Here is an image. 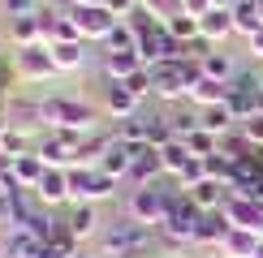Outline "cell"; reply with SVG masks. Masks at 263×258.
I'll use <instances>...</instances> for the list:
<instances>
[{
    "instance_id": "6da1fadb",
    "label": "cell",
    "mask_w": 263,
    "mask_h": 258,
    "mask_svg": "<svg viewBox=\"0 0 263 258\" xmlns=\"http://www.w3.org/2000/svg\"><path fill=\"white\" fill-rule=\"evenodd\" d=\"M39 112H43V125L57 129V134H73V138H86L100 129V103H86V99H73V95H43L39 99Z\"/></svg>"
},
{
    "instance_id": "7a4b0ae2",
    "label": "cell",
    "mask_w": 263,
    "mask_h": 258,
    "mask_svg": "<svg viewBox=\"0 0 263 258\" xmlns=\"http://www.w3.org/2000/svg\"><path fill=\"white\" fill-rule=\"evenodd\" d=\"M151 236H156V228H147V224L121 215V220H112V228L100 232V254H104V258H134V254H147Z\"/></svg>"
},
{
    "instance_id": "3957f363",
    "label": "cell",
    "mask_w": 263,
    "mask_h": 258,
    "mask_svg": "<svg viewBox=\"0 0 263 258\" xmlns=\"http://www.w3.org/2000/svg\"><path fill=\"white\" fill-rule=\"evenodd\" d=\"M125 215L160 232L164 220H168V189L164 185H134L125 193Z\"/></svg>"
},
{
    "instance_id": "277c9868",
    "label": "cell",
    "mask_w": 263,
    "mask_h": 258,
    "mask_svg": "<svg viewBox=\"0 0 263 258\" xmlns=\"http://www.w3.org/2000/svg\"><path fill=\"white\" fill-rule=\"evenodd\" d=\"M117 193H121V181H112L108 172H100V168H69V202H95V207H104Z\"/></svg>"
},
{
    "instance_id": "5b68a950",
    "label": "cell",
    "mask_w": 263,
    "mask_h": 258,
    "mask_svg": "<svg viewBox=\"0 0 263 258\" xmlns=\"http://www.w3.org/2000/svg\"><path fill=\"white\" fill-rule=\"evenodd\" d=\"M9 73H13V82H22V86H39V82H48L52 73H57V60H52L48 43L17 48V52H13V64H9Z\"/></svg>"
},
{
    "instance_id": "8992f818",
    "label": "cell",
    "mask_w": 263,
    "mask_h": 258,
    "mask_svg": "<svg viewBox=\"0 0 263 258\" xmlns=\"http://www.w3.org/2000/svg\"><path fill=\"white\" fill-rule=\"evenodd\" d=\"M73 13V22H78V30H82V39L86 43H108V35L117 30V17L108 5H65Z\"/></svg>"
},
{
    "instance_id": "52a82bcc",
    "label": "cell",
    "mask_w": 263,
    "mask_h": 258,
    "mask_svg": "<svg viewBox=\"0 0 263 258\" xmlns=\"http://www.w3.org/2000/svg\"><path fill=\"white\" fill-rule=\"evenodd\" d=\"M35 155H39L48 168H65V172H69V168H78V138L48 129V134L35 138Z\"/></svg>"
},
{
    "instance_id": "ba28073f",
    "label": "cell",
    "mask_w": 263,
    "mask_h": 258,
    "mask_svg": "<svg viewBox=\"0 0 263 258\" xmlns=\"http://www.w3.org/2000/svg\"><path fill=\"white\" fill-rule=\"evenodd\" d=\"M142 103L134 91H129L125 82H104V95H100V112L112 116V121H134V116H142Z\"/></svg>"
},
{
    "instance_id": "9c48e42d",
    "label": "cell",
    "mask_w": 263,
    "mask_h": 258,
    "mask_svg": "<svg viewBox=\"0 0 263 258\" xmlns=\"http://www.w3.org/2000/svg\"><path fill=\"white\" fill-rule=\"evenodd\" d=\"M151 73V99H160V103H181V99H190V91H185V82H181V73L173 69V64H156V69H147Z\"/></svg>"
},
{
    "instance_id": "30bf717a",
    "label": "cell",
    "mask_w": 263,
    "mask_h": 258,
    "mask_svg": "<svg viewBox=\"0 0 263 258\" xmlns=\"http://www.w3.org/2000/svg\"><path fill=\"white\" fill-rule=\"evenodd\" d=\"M160 177H168L164 172V155L156 146H142V150H134V164H129V177H125V185L134 189V185H156Z\"/></svg>"
},
{
    "instance_id": "8fae6325",
    "label": "cell",
    "mask_w": 263,
    "mask_h": 258,
    "mask_svg": "<svg viewBox=\"0 0 263 258\" xmlns=\"http://www.w3.org/2000/svg\"><path fill=\"white\" fill-rule=\"evenodd\" d=\"M65 228H69L73 241H91L100 236V207L95 202H69V215H65Z\"/></svg>"
},
{
    "instance_id": "7c38bea8",
    "label": "cell",
    "mask_w": 263,
    "mask_h": 258,
    "mask_svg": "<svg viewBox=\"0 0 263 258\" xmlns=\"http://www.w3.org/2000/svg\"><path fill=\"white\" fill-rule=\"evenodd\" d=\"M39 22H43V43H73V39H82V30H78V22H73L69 9H43Z\"/></svg>"
},
{
    "instance_id": "4fadbf2b",
    "label": "cell",
    "mask_w": 263,
    "mask_h": 258,
    "mask_svg": "<svg viewBox=\"0 0 263 258\" xmlns=\"http://www.w3.org/2000/svg\"><path fill=\"white\" fill-rule=\"evenodd\" d=\"M52 60H57V73H78L86 69V60H91V43L86 39H73V43H48Z\"/></svg>"
},
{
    "instance_id": "5bb4252c",
    "label": "cell",
    "mask_w": 263,
    "mask_h": 258,
    "mask_svg": "<svg viewBox=\"0 0 263 258\" xmlns=\"http://www.w3.org/2000/svg\"><path fill=\"white\" fill-rule=\"evenodd\" d=\"M229 232H233V224H229L224 207H220V211H203V220H199V236H194V245H203V250H220Z\"/></svg>"
},
{
    "instance_id": "9a60e30c",
    "label": "cell",
    "mask_w": 263,
    "mask_h": 258,
    "mask_svg": "<svg viewBox=\"0 0 263 258\" xmlns=\"http://www.w3.org/2000/svg\"><path fill=\"white\" fill-rule=\"evenodd\" d=\"M224 215L233 228H246V232H263V207H255L250 198H242V193H233V198L224 202Z\"/></svg>"
},
{
    "instance_id": "2e32d148",
    "label": "cell",
    "mask_w": 263,
    "mask_h": 258,
    "mask_svg": "<svg viewBox=\"0 0 263 258\" xmlns=\"http://www.w3.org/2000/svg\"><path fill=\"white\" fill-rule=\"evenodd\" d=\"M199 35L212 43V48H220L224 39H233L237 35V26H233V13H229V5H220V9H212L207 17H199Z\"/></svg>"
},
{
    "instance_id": "e0dca14e",
    "label": "cell",
    "mask_w": 263,
    "mask_h": 258,
    "mask_svg": "<svg viewBox=\"0 0 263 258\" xmlns=\"http://www.w3.org/2000/svg\"><path fill=\"white\" fill-rule=\"evenodd\" d=\"M35 198L43 202V207H65V202H69V172L65 168H48L43 181H39V189H35Z\"/></svg>"
},
{
    "instance_id": "ac0fdd59",
    "label": "cell",
    "mask_w": 263,
    "mask_h": 258,
    "mask_svg": "<svg viewBox=\"0 0 263 258\" xmlns=\"http://www.w3.org/2000/svg\"><path fill=\"white\" fill-rule=\"evenodd\" d=\"M43 172H48V164L30 150V155H17V159H9V177H13V185L17 189H39V181H43Z\"/></svg>"
},
{
    "instance_id": "d6986e66",
    "label": "cell",
    "mask_w": 263,
    "mask_h": 258,
    "mask_svg": "<svg viewBox=\"0 0 263 258\" xmlns=\"http://www.w3.org/2000/svg\"><path fill=\"white\" fill-rule=\"evenodd\" d=\"M185 193H190V202H194V207H199V211H220L224 202L233 198V189H229L224 181H216V177L199 181V185H194V189H185Z\"/></svg>"
},
{
    "instance_id": "ffe728a7",
    "label": "cell",
    "mask_w": 263,
    "mask_h": 258,
    "mask_svg": "<svg viewBox=\"0 0 263 258\" xmlns=\"http://www.w3.org/2000/svg\"><path fill=\"white\" fill-rule=\"evenodd\" d=\"M112 142H117V134H104V129H95V134L78 138V168H100L104 155L112 150Z\"/></svg>"
},
{
    "instance_id": "44dd1931",
    "label": "cell",
    "mask_w": 263,
    "mask_h": 258,
    "mask_svg": "<svg viewBox=\"0 0 263 258\" xmlns=\"http://www.w3.org/2000/svg\"><path fill=\"white\" fill-rule=\"evenodd\" d=\"M104 82H129L134 73H142L138 52H104Z\"/></svg>"
},
{
    "instance_id": "7402d4cb",
    "label": "cell",
    "mask_w": 263,
    "mask_h": 258,
    "mask_svg": "<svg viewBox=\"0 0 263 258\" xmlns=\"http://www.w3.org/2000/svg\"><path fill=\"white\" fill-rule=\"evenodd\" d=\"M199 125L207 134H216V138H229L237 129V116H233L229 103H212V107H199Z\"/></svg>"
},
{
    "instance_id": "603a6c76",
    "label": "cell",
    "mask_w": 263,
    "mask_h": 258,
    "mask_svg": "<svg viewBox=\"0 0 263 258\" xmlns=\"http://www.w3.org/2000/svg\"><path fill=\"white\" fill-rule=\"evenodd\" d=\"M43 13V9H39ZM39 13L30 17H9V39H13V48H35V43H43V22Z\"/></svg>"
},
{
    "instance_id": "cb8c5ba5",
    "label": "cell",
    "mask_w": 263,
    "mask_h": 258,
    "mask_svg": "<svg viewBox=\"0 0 263 258\" xmlns=\"http://www.w3.org/2000/svg\"><path fill=\"white\" fill-rule=\"evenodd\" d=\"M259 245H263V232H246V228H233V232L224 236L220 254H224V258H255V254H259Z\"/></svg>"
},
{
    "instance_id": "d4e9b609",
    "label": "cell",
    "mask_w": 263,
    "mask_h": 258,
    "mask_svg": "<svg viewBox=\"0 0 263 258\" xmlns=\"http://www.w3.org/2000/svg\"><path fill=\"white\" fill-rule=\"evenodd\" d=\"M229 13H233V26H237V35H242V39H250L255 30H263L259 0H229Z\"/></svg>"
},
{
    "instance_id": "484cf974",
    "label": "cell",
    "mask_w": 263,
    "mask_h": 258,
    "mask_svg": "<svg viewBox=\"0 0 263 258\" xmlns=\"http://www.w3.org/2000/svg\"><path fill=\"white\" fill-rule=\"evenodd\" d=\"M190 103H194V107H212V103H229V82L203 78L199 86H190Z\"/></svg>"
},
{
    "instance_id": "4316f807",
    "label": "cell",
    "mask_w": 263,
    "mask_h": 258,
    "mask_svg": "<svg viewBox=\"0 0 263 258\" xmlns=\"http://www.w3.org/2000/svg\"><path fill=\"white\" fill-rule=\"evenodd\" d=\"M5 258H43V241H35L30 232H5Z\"/></svg>"
},
{
    "instance_id": "83f0119b",
    "label": "cell",
    "mask_w": 263,
    "mask_h": 258,
    "mask_svg": "<svg viewBox=\"0 0 263 258\" xmlns=\"http://www.w3.org/2000/svg\"><path fill=\"white\" fill-rule=\"evenodd\" d=\"M129 164H134V150H129V146H121V142H112V150L104 155L100 172H108L112 181H121V185H125V177H129Z\"/></svg>"
},
{
    "instance_id": "f1b7e54d",
    "label": "cell",
    "mask_w": 263,
    "mask_h": 258,
    "mask_svg": "<svg viewBox=\"0 0 263 258\" xmlns=\"http://www.w3.org/2000/svg\"><path fill=\"white\" fill-rule=\"evenodd\" d=\"M199 60H203V73H207V78H216V82H233V78H237L233 60H229V56H224L220 48H207V52H203Z\"/></svg>"
},
{
    "instance_id": "f546056e",
    "label": "cell",
    "mask_w": 263,
    "mask_h": 258,
    "mask_svg": "<svg viewBox=\"0 0 263 258\" xmlns=\"http://www.w3.org/2000/svg\"><path fill=\"white\" fill-rule=\"evenodd\" d=\"M160 155H164V172H168L173 181H177L181 172H185V164H190V159H194L190 150H185V142H181V138H177V142H168V146L160 150Z\"/></svg>"
},
{
    "instance_id": "4dcf8cb0",
    "label": "cell",
    "mask_w": 263,
    "mask_h": 258,
    "mask_svg": "<svg viewBox=\"0 0 263 258\" xmlns=\"http://www.w3.org/2000/svg\"><path fill=\"white\" fill-rule=\"evenodd\" d=\"M181 142H185V150H190L194 159H207V155H216V150H220V138L207 134V129H194V134L181 138Z\"/></svg>"
},
{
    "instance_id": "1f68e13d",
    "label": "cell",
    "mask_w": 263,
    "mask_h": 258,
    "mask_svg": "<svg viewBox=\"0 0 263 258\" xmlns=\"http://www.w3.org/2000/svg\"><path fill=\"white\" fill-rule=\"evenodd\" d=\"M138 9H147V13L156 17V22H164V26H168L173 17H181V13H185L181 0H138Z\"/></svg>"
},
{
    "instance_id": "d6a6232c",
    "label": "cell",
    "mask_w": 263,
    "mask_h": 258,
    "mask_svg": "<svg viewBox=\"0 0 263 258\" xmlns=\"http://www.w3.org/2000/svg\"><path fill=\"white\" fill-rule=\"evenodd\" d=\"M104 48H108V52H138V35H134V26H129V22H117V30L108 35Z\"/></svg>"
},
{
    "instance_id": "836d02e7",
    "label": "cell",
    "mask_w": 263,
    "mask_h": 258,
    "mask_svg": "<svg viewBox=\"0 0 263 258\" xmlns=\"http://www.w3.org/2000/svg\"><path fill=\"white\" fill-rule=\"evenodd\" d=\"M168 35L177 39V43H194V39H203V35H199V17H190V13L173 17V22H168Z\"/></svg>"
},
{
    "instance_id": "e575fe53",
    "label": "cell",
    "mask_w": 263,
    "mask_h": 258,
    "mask_svg": "<svg viewBox=\"0 0 263 258\" xmlns=\"http://www.w3.org/2000/svg\"><path fill=\"white\" fill-rule=\"evenodd\" d=\"M237 129H242V138H246L250 146H259V150H263V112H255V116H246V121L237 125Z\"/></svg>"
},
{
    "instance_id": "d590c367",
    "label": "cell",
    "mask_w": 263,
    "mask_h": 258,
    "mask_svg": "<svg viewBox=\"0 0 263 258\" xmlns=\"http://www.w3.org/2000/svg\"><path fill=\"white\" fill-rule=\"evenodd\" d=\"M220 5H229V0H181V9L190 17H207L212 9H220Z\"/></svg>"
},
{
    "instance_id": "8d00e7d4",
    "label": "cell",
    "mask_w": 263,
    "mask_h": 258,
    "mask_svg": "<svg viewBox=\"0 0 263 258\" xmlns=\"http://www.w3.org/2000/svg\"><path fill=\"white\" fill-rule=\"evenodd\" d=\"M39 0H5V13L9 17H30V13H39Z\"/></svg>"
},
{
    "instance_id": "74e56055",
    "label": "cell",
    "mask_w": 263,
    "mask_h": 258,
    "mask_svg": "<svg viewBox=\"0 0 263 258\" xmlns=\"http://www.w3.org/2000/svg\"><path fill=\"white\" fill-rule=\"evenodd\" d=\"M246 52H250V60H263V30H255L246 39Z\"/></svg>"
},
{
    "instance_id": "f35d334b",
    "label": "cell",
    "mask_w": 263,
    "mask_h": 258,
    "mask_svg": "<svg viewBox=\"0 0 263 258\" xmlns=\"http://www.w3.org/2000/svg\"><path fill=\"white\" fill-rule=\"evenodd\" d=\"M69 5H108V0H69Z\"/></svg>"
},
{
    "instance_id": "ab89813d",
    "label": "cell",
    "mask_w": 263,
    "mask_h": 258,
    "mask_svg": "<svg viewBox=\"0 0 263 258\" xmlns=\"http://www.w3.org/2000/svg\"><path fill=\"white\" fill-rule=\"evenodd\" d=\"M0 168H9V155H5V146H0Z\"/></svg>"
},
{
    "instance_id": "60d3db41",
    "label": "cell",
    "mask_w": 263,
    "mask_h": 258,
    "mask_svg": "<svg viewBox=\"0 0 263 258\" xmlns=\"http://www.w3.org/2000/svg\"><path fill=\"white\" fill-rule=\"evenodd\" d=\"M78 258H104V254H78Z\"/></svg>"
},
{
    "instance_id": "b9f144b4",
    "label": "cell",
    "mask_w": 263,
    "mask_h": 258,
    "mask_svg": "<svg viewBox=\"0 0 263 258\" xmlns=\"http://www.w3.org/2000/svg\"><path fill=\"white\" fill-rule=\"evenodd\" d=\"M0 258H5V236H0Z\"/></svg>"
},
{
    "instance_id": "7bdbcfd3",
    "label": "cell",
    "mask_w": 263,
    "mask_h": 258,
    "mask_svg": "<svg viewBox=\"0 0 263 258\" xmlns=\"http://www.w3.org/2000/svg\"><path fill=\"white\" fill-rule=\"evenodd\" d=\"M259 112H263V95H259Z\"/></svg>"
},
{
    "instance_id": "ee69618b",
    "label": "cell",
    "mask_w": 263,
    "mask_h": 258,
    "mask_svg": "<svg viewBox=\"0 0 263 258\" xmlns=\"http://www.w3.org/2000/svg\"><path fill=\"white\" fill-rule=\"evenodd\" d=\"M259 17H263V0H259Z\"/></svg>"
},
{
    "instance_id": "f6af8a7d",
    "label": "cell",
    "mask_w": 263,
    "mask_h": 258,
    "mask_svg": "<svg viewBox=\"0 0 263 258\" xmlns=\"http://www.w3.org/2000/svg\"><path fill=\"white\" fill-rule=\"evenodd\" d=\"M255 258H263V245H259V254H255Z\"/></svg>"
},
{
    "instance_id": "bcb514c9",
    "label": "cell",
    "mask_w": 263,
    "mask_h": 258,
    "mask_svg": "<svg viewBox=\"0 0 263 258\" xmlns=\"http://www.w3.org/2000/svg\"><path fill=\"white\" fill-rule=\"evenodd\" d=\"M0 48H5V43H0Z\"/></svg>"
}]
</instances>
